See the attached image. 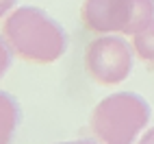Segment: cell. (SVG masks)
I'll list each match as a JSON object with an SVG mask.
<instances>
[{
    "mask_svg": "<svg viewBox=\"0 0 154 144\" xmlns=\"http://www.w3.org/2000/svg\"><path fill=\"white\" fill-rule=\"evenodd\" d=\"M2 35L13 55L28 64H54L67 50V33L39 7H17L5 18Z\"/></svg>",
    "mask_w": 154,
    "mask_h": 144,
    "instance_id": "obj_1",
    "label": "cell"
},
{
    "mask_svg": "<svg viewBox=\"0 0 154 144\" xmlns=\"http://www.w3.org/2000/svg\"><path fill=\"white\" fill-rule=\"evenodd\" d=\"M150 103L137 92H115L91 111L89 127L100 144H135L150 125Z\"/></svg>",
    "mask_w": 154,
    "mask_h": 144,
    "instance_id": "obj_2",
    "label": "cell"
},
{
    "mask_svg": "<svg viewBox=\"0 0 154 144\" xmlns=\"http://www.w3.org/2000/svg\"><path fill=\"white\" fill-rule=\"evenodd\" d=\"M80 20L96 35H137L154 22V0H85Z\"/></svg>",
    "mask_w": 154,
    "mask_h": 144,
    "instance_id": "obj_3",
    "label": "cell"
},
{
    "mask_svg": "<svg viewBox=\"0 0 154 144\" xmlns=\"http://www.w3.org/2000/svg\"><path fill=\"white\" fill-rule=\"evenodd\" d=\"M135 48L122 35H98L85 48V70L98 85H119L132 72Z\"/></svg>",
    "mask_w": 154,
    "mask_h": 144,
    "instance_id": "obj_4",
    "label": "cell"
},
{
    "mask_svg": "<svg viewBox=\"0 0 154 144\" xmlns=\"http://www.w3.org/2000/svg\"><path fill=\"white\" fill-rule=\"evenodd\" d=\"M20 120H22V107L13 94L0 90V144H11Z\"/></svg>",
    "mask_w": 154,
    "mask_h": 144,
    "instance_id": "obj_5",
    "label": "cell"
},
{
    "mask_svg": "<svg viewBox=\"0 0 154 144\" xmlns=\"http://www.w3.org/2000/svg\"><path fill=\"white\" fill-rule=\"evenodd\" d=\"M132 48L141 61H146L148 66H154V22L139 31L137 35H132Z\"/></svg>",
    "mask_w": 154,
    "mask_h": 144,
    "instance_id": "obj_6",
    "label": "cell"
},
{
    "mask_svg": "<svg viewBox=\"0 0 154 144\" xmlns=\"http://www.w3.org/2000/svg\"><path fill=\"white\" fill-rule=\"evenodd\" d=\"M13 50L9 46V42L5 39V35L0 33V79L7 74V70L11 68V61H13Z\"/></svg>",
    "mask_w": 154,
    "mask_h": 144,
    "instance_id": "obj_7",
    "label": "cell"
},
{
    "mask_svg": "<svg viewBox=\"0 0 154 144\" xmlns=\"http://www.w3.org/2000/svg\"><path fill=\"white\" fill-rule=\"evenodd\" d=\"M15 5H17V0H0V20L11 13L15 9Z\"/></svg>",
    "mask_w": 154,
    "mask_h": 144,
    "instance_id": "obj_8",
    "label": "cell"
},
{
    "mask_svg": "<svg viewBox=\"0 0 154 144\" xmlns=\"http://www.w3.org/2000/svg\"><path fill=\"white\" fill-rule=\"evenodd\" d=\"M137 144H154V127H150L148 131H143L141 138L137 140Z\"/></svg>",
    "mask_w": 154,
    "mask_h": 144,
    "instance_id": "obj_9",
    "label": "cell"
},
{
    "mask_svg": "<svg viewBox=\"0 0 154 144\" xmlns=\"http://www.w3.org/2000/svg\"><path fill=\"white\" fill-rule=\"evenodd\" d=\"M57 144H100L96 138L94 140H87V138H80V140H67V142H57Z\"/></svg>",
    "mask_w": 154,
    "mask_h": 144,
    "instance_id": "obj_10",
    "label": "cell"
}]
</instances>
